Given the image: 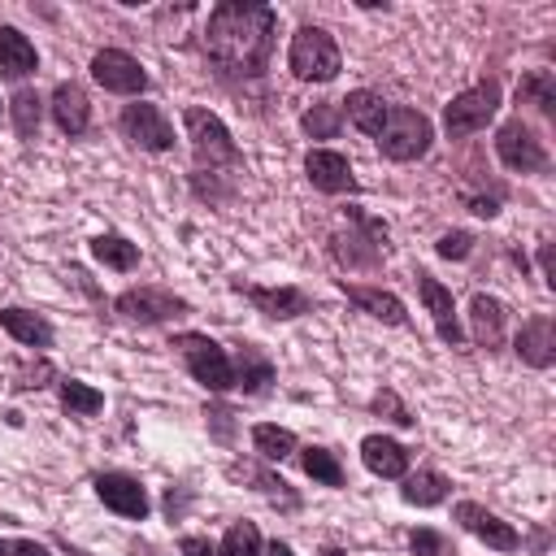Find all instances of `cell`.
Listing matches in <instances>:
<instances>
[{
	"instance_id": "cell-17",
	"label": "cell",
	"mask_w": 556,
	"mask_h": 556,
	"mask_svg": "<svg viewBox=\"0 0 556 556\" xmlns=\"http://www.w3.org/2000/svg\"><path fill=\"white\" fill-rule=\"evenodd\" d=\"M513 352H517L521 365H530V369H547V365L556 361V321H552L547 313L526 317L521 330H517V339H513Z\"/></svg>"
},
{
	"instance_id": "cell-32",
	"label": "cell",
	"mask_w": 556,
	"mask_h": 556,
	"mask_svg": "<svg viewBox=\"0 0 556 556\" xmlns=\"http://www.w3.org/2000/svg\"><path fill=\"white\" fill-rule=\"evenodd\" d=\"M517 104H534L539 113H556V78L552 70H530L517 83Z\"/></svg>"
},
{
	"instance_id": "cell-33",
	"label": "cell",
	"mask_w": 556,
	"mask_h": 556,
	"mask_svg": "<svg viewBox=\"0 0 556 556\" xmlns=\"http://www.w3.org/2000/svg\"><path fill=\"white\" fill-rule=\"evenodd\" d=\"M226 473H230V478H239V482H243V478H248V482H256V491H261V495H269L274 504L282 500V508H295V504H300V500L287 491V482H282L278 473L261 469V465H226Z\"/></svg>"
},
{
	"instance_id": "cell-13",
	"label": "cell",
	"mask_w": 556,
	"mask_h": 556,
	"mask_svg": "<svg viewBox=\"0 0 556 556\" xmlns=\"http://www.w3.org/2000/svg\"><path fill=\"white\" fill-rule=\"evenodd\" d=\"M452 521L460 530H469L473 539H482L486 547H495V552H517L521 547V534L513 530V521H504L500 513L482 508L478 500H456L452 504Z\"/></svg>"
},
{
	"instance_id": "cell-43",
	"label": "cell",
	"mask_w": 556,
	"mask_h": 556,
	"mask_svg": "<svg viewBox=\"0 0 556 556\" xmlns=\"http://www.w3.org/2000/svg\"><path fill=\"white\" fill-rule=\"evenodd\" d=\"M178 552H182V556H217V543H208V539H200V534H182V539H178Z\"/></svg>"
},
{
	"instance_id": "cell-30",
	"label": "cell",
	"mask_w": 556,
	"mask_h": 556,
	"mask_svg": "<svg viewBox=\"0 0 556 556\" xmlns=\"http://www.w3.org/2000/svg\"><path fill=\"white\" fill-rule=\"evenodd\" d=\"M9 117H13V130L17 139H35L39 135V122H43V100L35 87H17L13 100H9Z\"/></svg>"
},
{
	"instance_id": "cell-15",
	"label": "cell",
	"mask_w": 556,
	"mask_h": 556,
	"mask_svg": "<svg viewBox=\"0 0 556 556\" xmlns=\"http://www.w3.org/2000/svg\"><path fill=\"white\" fill-rule=\"evenodd\" d=\"M417 291H421V304H426V313H430L439 339H443L447 348H465V330H460V321H456L452 287H443L430 269H417Z\"/></svg>"
},
{
	"instance_id": "cell-38",
	"label": "cell",
	"mask_w": 556,
	"mask_h": 556,
	"mask_svg": "<svg viewBox=\"0 0 556 556\" xmlns=\"http://www.w3.org/2000/svg\"><path fill=\"white\" fill-rule=\"evenodd\" d=\"M204 421H208V430H213V439H217L222 447L235 443V413H230L226 404H204Z\"/></svg>"
},
{
	"instance_id": "cell-27",
	"label": "cell",
	"mask_w": 556,
	"mask_h": 556,
	"mask_svg": "<svg viewBox=\"0 0 556 556\" xmlns=\"http://www.w3.org/2000/svg\"><path fill=\"white\" fill-rule=\"evenodd\" d=\"M91 256H96L104 269L130 274V269L139 265V243H130L126 235H113V230H104V235H96V239H91Z\"/></svg>"
},
{
	"instance_id": "cell-7",
	"label": "cell",
	"mask_w": 556,
	"mask_h": 556,
	"mask_svg": "<svg viewBox=\"0 0 556 556\" xmlns=\"http://www.w3.org/2000/svg\"><path fill=\"white\" fill-rule=\"evenodd\" d=\"M348 222L356 226V235L348 230V235H334L330 239V252H334V261L339 265H348V269H374L382 256H387V222H378V217H369L365 208H348Z\"/></svg>"
},
{
	"instance_id": "cell-47",
	"label": "cell",
	"mask_w": 556,
	"mask_h": 556,
	"mask_svg": "<svg viewBox=\"0 0 556 556\" xmlns=\"http://www.w3.org/2000/svg\"><path fill=\"white\" fill-rule=\"evenodd\" d=\"M0 109H4V104H0Z\"/></svg>"
},
{
	"instance_id": "cell-23",
	"label": "cell",
	"mask_w": 556,
	"mask_h": 556,
	"mask_svg": "<svg viewBox=\"0 0 556 556\" xmlns=\"http://www.w3.org/2000/svg\"><path fill=\"white\" fill-rule=\"evenodd\" d=\"M0 330L13 334L22 348H35V352L52 348V339H56V330H52L48 317H39V313H30V308H17V304L0 308Z\"/></svg>"
},
{
	"instance_id": "cell-41",
	"label": "cell",
	"mask_w": 556,
	"mask_h": 556,
	"mask_svg": "<svg viewBox=\"0 0 556 556\" xmlns=\"http://www.w3.org/2000/svg\"><path fill=\"white\" fill-rule=\"evenodd\" d=\"M0 556H52L39 539H4L0 534Z\"/></svg>"
},
{
	"instance_id": "cell-14",
	"label": "cell",
	"mask_w": 556,
	"mask_h": 556,
	"mask_svg": "<svg viewBox=\"0 0 556 556\" xmlns=\"http://www.w3.org/2000/svg\"><path fill=\"white\" fill-rule=\"evenodd\" d=\"M96 495L109 513L126 517V521H143L152 513V500L143 491V482L135 473H122V469H109V473H96Z\"/></svg>"
},
{
	"instance_id": "cell-37",
	"label": "cell",
	"mask_w": 556,
	"mask_h": 556,
	"mask_svg": "<svg viewBox=\"0 0 556 556\" xmlns=\"http://www.w3.org/2000/svg\"><path fill=\"white\" fill-rule=\"evenodd\" d=\"M473 243H478V239H473L469 230H443V235L434 239V252H439L443 261H465V256L473 252Z\"/></svg>"
},
{
	"instance_id": "cell-5",
	"label": "cell",
	"mask_w": 556,
	"mask_h": 556,
	"mask_svg": "<svg viewBox=\"0 0 556 556\" xmlns=\"http://www.w3.org/2000/svg\"><path fill=\"white\" fill-rule=\"evenodd\" d=\"M287 70L300 83H330V78H339L343 56H339L334 35L326 26H300L291 35V48H287Z\"/></svg>"
},
{
	"instance_id": "cell-18",
	"label": "cell",
	"mask_w": 556,
	"mask_h": 556,
	"mask_svg": "<svg viewBox=\"0 0 556 556\" xmlns=\"http://www.w3.org/2000/svg\"><path fill=\"white\" fill-rule=\"evenodd\" d=\"M48 109H52V122H56L61 135H70V139L87 135V126H91V100H87V91L78 83H70V78L56 83Z\"/></svg>"
},
{
	"instance_id": "cell-35",
	"label": "cell",
	"mask_w": 556,
	"mask_h": 556,
	"mask_svg": "<svg viewBox=\"0 0 556 556\" xmlns=\"http://www.w3.org/2000/svg\"><path fill=\"white\" fill-rule=\"evenodd\" d=\"M217 556H261V530H256V521H230V530L217 543Z\"/></svg>"
},
{
	"instance_id": "cell-24",
	"label": "cell",
	"mask_w": 556,
	"mask_h": 556,
	"mask_svg": "<svg viewBox=\"0 0 556 556\" xmlns=\"http://www.w3.org/2000/svg\"><path fill=\"white\" fill-rule=\"evenodd\" d=\"M339 113H343L361 135L378 139V130H382V122H387V100H382L378 91H369V87H356V91H348V96L339 100Z\"/></svg>"
},
{
	"instance_id": "cell-8",
	"label": "cell",
	"mask_w": 556,
	"mask_h": 556,
	"mask_svg": "<svg viewBox=\"0 0 556 556\" xmlns=\"http://www.w3.org/2000/svg\"><path fill=\"white\" fill-rule=\"evenodd\" d=\"M495 156H500V165L513 169V174H547V165H552L543 139L534 135V126H530L521 113L495 126Z\"/></svg>"
},
{
	"instance_id": "cell-44",
	"label": "cell",
	"mask_w": 556,
	"mask_h": 556,
	"mask_svg": "<svg viewBox=\"0 0 556 556\" xmlns=\"http://www.w3.org/2000/svg\"><path fill=\"white\" fill-rule=\"evenodd\" d=\"M539 269H543V282H547V287H556V278H552V243H543V248H539Z\"/></svg>"
},
{
	"instance_id": "cell-21",
	"label": "cell",
	"mask_w": 556,
	"mask_h": 556,
	"mask_svg": "<svg viewBox=\"0 0 556 556\" xmlns=\"http://www.w3.org/2000/svg\"><path fill=\"white\" fill-rule=\"evenodd\" d=\"M361 465L374 478H404L408 473V447L387 439V434H365L361 439Z\"/></svg>"
},
{
	"instance_id": "cell-34",
	"label": "cell",
	"mask_w": 556,
	"mask_h": 556,
	"mask_svg": "<svg viewBox=\"0 0 556 556\" xmlns=\"http://www.w3.org/2000/svg\"><path fill=\"white\" fill-rule=\"evenodd\" d=\"M339 126H343L339 100H321V104L304 109V117H300V130H304L308 139H334V135H339Z\"/></svg>"
},
{
	"instance_id": "cell-28",
	"label": "cell",
	"mask_w": 556,
	"mask_h": 556,
	"mask_svg": "<svg viewBox=\"0 0 556 556\" xmlns=\"http://www.w3.org/2000/svg\"><path fill=\"white\" fill-rule=\"evenodd\" d=\"M56 395H61V408L70 417H96L104 408V391L83 382V378H56Z\"/></svg>"
},
{
	"instance_id": "cell-2",
	"label": "cell",
	"mask_w": 556,
	"mask_h": 556,
	"mask_svg": "<svg viewBox=\"0 0 556 556\" xmlns=\"http://www.w3.org/2000/svg\"><path fill=\"white\" fill-rule=\"evenodd\" d=\"M182 130H187V139H191L195 174H204V169H208V174H213V169H235V165L243 161L239 143L230 139L226 122H222L213 109L187 104V109H182Z\"/></svg>"
},
{
	"instance_id": "cell-11",
	"label": "cell",
	"mask_w": 556,
	"mask_h": 556,
	"mask_svg": "<svg viewBox=\"0 0 556 556\" xmlns=\"http://www.w3.org/2000/svg\"><path fill=\"white\" fill-rule=\"evenodd\" d=\"M91 78L113 96H135L139 100L148 91V70L122 48H100L91 56Z\"/></svg>"
},
{
	"instance_id": "cell-42",
	"label": "cell",
	"mask_w": 556,
	"mask_h": 556,
	"mask_svg": "<svg viewBox=\"0 0 556 556\" xmlns=\"http://www.w3.org/2000/svg\"><path fill=\"white\" fill-rule=\"evenodd\" d=\"M460 200L473 217H495L500 213V195H460Z\"/></svg>"
},
{
	"instance_id": "cell-19",
	"label": "cell",
	"mask_w": 556,
	"mask_h": 556,
	"mask_svg": "<svg viewBox=\"0 0 556 556\" xmlns=\"http://www.w3.org/2000/svg\"><path fill=\"white\" fill-rule=\"evenodd\" d=\"M339 291H343L361 313H369V317H378V321H387V326H408V308H404V300H400L395 291L365 287V282H348V278H339Z\"/></svg>"
},
{
	"instance_id": "cell-12",
	"label": "cell",
	"mask_w": 556,
	"mask_h": 556,
	"mask_svg": "<svg viewBox=\"0 0 556 556\" xmlns=\"http://www.w3.org/2000/svg\"><path fill=\"white\" fill-rule=\"evenodd\" d=\"M230 291L243 295L256 313H265V317H274V321H291V317L313 313V295L300 291V287H261V282H243V278H235Z\"/></svg>"
},
{
	"instance_id": "cell-40",
	"label": "cell",
	"mask_w": 556,
	"mask_h": 556,
	"mask_svg": "<svg viewBox=\"0 0 556 556\" xmlns=\"http://www.w3.org/2000/svg\"><path fill=\"white\" fill-rule=\"evenodd\" d=\"M52 378H56V369H52L48 361H39V365H26V369H17V382H13V391H43Z\"/></svg>"
},
{
	"instance_id": "cell-3",
	"label": "cell",
	"mask_w": 556,
	"mask_h": 556,
	"mask_svg": "<svg viewBox=\"0 0 556 556\" xmlns=\"http://www.w3.org/2000/svg\"><path fill=\"white\" fill-rule=\"evenodd\" d=\"M378 152L387 156V161H417V156H426L430 152V143H434V126H430V117L421 113V109H408V104H387V122H382V130H378Z\"/></svg>"
},
{
	"instance_id": "cell-29",
	"label": "cell",
	"mask_w": 556,
	"mask_h": 556,
	"mask_svg": "<svg viewBox=\"0 0 556 556\" xmlns=\"http://www.w3.org/2000/svg\"><path fill=\"white\" fill-rule=\"evenodd\" d=\"M295 456H300V469H304L317 486H343V465H339V456H334L330 447L308 443V447H295Z\"/></svg>"
},
{
	"instance_id": "cell-22",
	"label": "cell",
	"mask_w": 556,
	"mask_h": 556,
	"mask_svg": "<svg viewBox=\"0 0 556 556\" xmlns=\"http://www.w3.org/2000/svg\"><path fill=\"white\" fill-rule=\"evenodd\" d=\"M230 369H235V387H239L243 395H261V391H269V382H274V361H269L256 343H239L235 356H230Z\"/></svg>"
},
{
	"instance_id": "cell-1",
	"label": "cell",
	"mask_w": 556,
	"mask_h": 556,
	"mask_svg": "<svg viewBox=\"0 0 556 556\" xmlns=\"http://www.w3.org/2000/svg\"><path fill=\"white\" fill-rule=\"evenodd\" d=\"M278 9L252 0H222L208 9L204 52L222 78H261L274 52Z\"/></svg>"
},
{
	"instance_id": "cell-45",
	"label": "cell",
	"mask_w": 556,
	"mask_h": 556,
	"mask_svg": "<svg viewBox=\"0 0 556 556\" xmlns=\"http://www.w3.org/2000/svg\"><path fill=\"white\" fill-rule=\"evenodd\" d=\"M261 556H295V552H291V543L274 539V543H261Z\"/></svg>"
},
{
	"instance_id": "cell-25",
	"label": "cell",
	"mask_w": 556,
	"mask_h": 556,
	"mask_svg": "<svg viewBox=\"0 0 556 556\" xmlns=\"http://www.w3.org/2000/svg\"><path fill=\"white\" fill-rule=\"evenodd\" d=\"M35 70H39L35 43H30L17 26H0V78L17 83V78H26V74H35Z\"/></svg>"
},
{
	"instance_id": "cell-26",
	"label": "cell",
	"mask_w": 556,
	"mask_h": 556,
	"mask_svg": "<svg viewBox=\"0 0 556 556\" xmlns=\"http://www.w3.org/2000/svg\"><path fill=\"white\" fill-rule=\"evenodd\" d=\"M447 491H452V482L439 469H417V473L400 478V500L413 504V508H434V504L447 500Z\"/></svg>"
},
{
	"instance_id": "cell-20",
	"label": "cell",
	"mask_w": 556,
	"mask_h": 556,
	"mask_svg": "<svg viewBox=\"0 0 556 556\" xmlns=\"http://www.w3.org/2000/svg\"><path fill=\"white\" fill-rule=\"evenodd\" d=\"M469 326H473V343L486 348V352H495V348L504 343V326H508V308H504V300L478 291V295L469 300Z\"/></svg>"
},
{
	"instance_id": "cell-16",
	"label": "cell",
	"mask_w": 556,
	"mask_h": 556,
	"mask_svg": "<svg viewBox=\"0 0 556 556\" xmlns=\"http://www.w3.org/2000/svg\"><path fill=\"white\" fill-rule=\"evenodd\" d=\"M304 174L317 191L326 195H343V191H356V174H352V161L334 148H308L304 156Z\"/></svg>"
},
{
	"instance_id": "cell-10",
	"label": "cell",
	"mask_w": 556,
	"mask_h": 556,
	"mask_svg": "<svg viewBox=\"0 0 556 556\" xmlns=\"http://www.w3.org/2000/svg\"><path fill=\"white\" fill-rule=\"evenodd\" d=\"M117 130H122L135 148H143V152H169V148H174V122H169L156 104H148V100L126 104V109L117 113Z\"/></svg>"
},
{
	"instance_id": "cell-4",
	"label": "cell",
	"mask_w": 556,
	"mask_h": 556,
	"mask_svg": "<svg viewBox=\"0 0 556 556\" xmlns=\"http://www.w3.org/2000/svg\"><path fill=\"white\" fill-rule=\"evenodd\" d=\"M169 348H178V356H182L187 374H191L204 391L222 395V391H230V387H235L230 352H226L217 339H208V334H200V330H178V334L169 339Z\"/></svg>"
},
{
	"instance_id": "cell-6",
	"label": "cell",
	"mask_w": 556,
	"mask_h": 556,
	"mask_svg": "<svg viewBox=\"0 0 556 556\" xmlns=\"http://www.w3.org/2000/svg\"><path fill=\"white\" fill-rule=\"evenodd\" d=\"M495 113H500V78H482L469 91L452 96V104L443 109V130H447V139H465V135L486 130L495 122Z\"/></svg>"
},
{
	"instance_id": "cell-46",
	"label": "cell",
	"mask_w": 556,
	"mask_h": 556,
	"mask_svg": "<svg viewBox=\"0 0 556 556\" xmlns=\"http://www.w3.org/2000/svg\"><path fill=\"white\" fill-rule=\"evenodd\" d=\"M56 547H61V552H65V556H87V552H78V547H70V543H65V539H61V543H56Z\"/></svg>"
},
{
	"instance_id": "cell-9",
	"label": "cell",
	"mask_w": 556,
	"mask_h": 556,
	"mask_svg": "<svg viewBox=\"0 0 556 556\" xmlns=\"http://www.w3.org/2000/svg\"><path fill=\"white\" fill-rule=\"evenodd\" d=\"M113 308H117V317H126L135 326H161V321H174V317H187L191 313V304L182 295H174L169 287H152V282L126 287L113 300Z\"/></svg>"
},
{
	"instance_id": "cell-36",
	"label": "cell",
	"mask_w": 556,
	"mask_h": 556,
	"mask_svg": "<svg viewBox=\"0 0 556 556\" xmlns=\"http://www.w3.org/2000/svg\"><path fill=\"white\" fill-rule=\"evenodd\" d=\"M369 413H382L387 421H395V426H404V430H413L417 426V417L408 413V404L391 391V387H382V391H374V400H369Z\"/></svg>"
},
{
	"instance_id": "cell-39",
	"label": "cell",
	"mask_w": 556,
	"mask_h": 556,
	"mask_svg": "<svg viewBox=\"0 0 556 556\" xmlns=\"http://www.w3.org/2000/svg\"><path fill=\"white\" fill-rule=\"evenodd\" d=\"M408 547H413V556H452V543L439 530H430V526L413 530L408 534Z\"/></svg>"
},
{
	"instance_id": "cell-31",
	"label": "cell",
	"mask_w": 556,
	"mask_h": 556,
	"mask_svg": "<svg viewBox=\"0 0 556 556\" xmlns=\"http://www.w3.org/2000/svg\"><path fill=\"white\" fill-rule=\"evenodd\" d=\"M252 447L261 452V460H287L295 456V434L287 426H274V421H256L252 426Z\"/></svg>"
}]
</instances>
